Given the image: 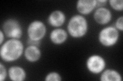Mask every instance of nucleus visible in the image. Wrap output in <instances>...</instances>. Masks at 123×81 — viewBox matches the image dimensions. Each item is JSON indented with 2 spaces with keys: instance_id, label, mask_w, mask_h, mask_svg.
Returning a JSON list of instances; mask_svg holds the SVG:
<instances>
[{
  "instance_id": "1",
  "label": "nucleus",
  "mask_w": 123,
  "mask_h": 81,
  "mask_svg": "<svg viewBox=\"0 0 123 81\" xmlns=\"http://www.w3.org/2000/svg\"><path fill=\"white\" fill-rule=\"evenodd\" d=\"M1 46L0 55L1 59L5 62L18 60L24 52V45L18 39L10 38Z\"/></svg>"
},
{
  "instance_id": "2",
  "label": "nucleus",
  "mask_w": 123,
  "mask_h": 81,
  "mask_svg": "<svg viewBox=\"0 0 123 81\" xmlns=\"http://www.w3.org/2000/svg\"><path fill=\"white\" fill-rule=\"evenodd\" d=\"M87 19L81 15H75L69 20L67 30L70 35L74 38H79L84 37L88 31Z\"/></svg>"
},
{
  "instance_id": "3",
  "label": "nucleus",
  "mask_w": 123,
  "mask_h": 81,
  "mask_svg": "<svg viewBox=\"0 0 123 81\" xmlns=\"http://www.w3.org/2000/svg\"><path fill=\"white\" fill-rule=\"evenodd\" d=\"M119 38L118 30L112 26L102 29L98 34L99 43L105 47H109L117 43Z\"/></svg>"
},
{
  "instance_id": "4",
  "label": "nucleus",
  "mask_w": 123,
  "mask_h": 81,
  "mask_svg": "<svg viewBox=\"0 0 123 81\" xmlns=\"http://www.w3.org/2000/svg\"><path fill=\"white\" fill-rule=\"evenodd\" d=\"M5 35L10 38L19 39L23 35V29L21 24L17 20L9 19L5 21L2 26Z\"/></svg>"
},
{
  "instance_id": "5",
  "label": "nucleus",
  "mask_w": 123,
  "mask_h": 81,
  "mask_svg": "<svg viewBox=\"0 0 123 81\" xmlns=\"http://www.w3.org/2000/svg\"><path fill=\"white\" fill-rule=\"evenodd\" d=\"M46 33V27L44 23L40 20H34L29 24L27 29L29 39L40 41Z\"/></svg>"
},
{
  "instance_id": "6",
  "label": "nucleus",
  "mask_w": 123,
  "mask_h": 81,
  "mask_svg": "<svg viewBox=\"0 0 123 81\" xmlns=\"http://www.w3.org/2000/svg\"><path fill=\"white\" fill-rule=\"evenodd\" d=\"M106 67V61L101 56L94 54L89 56L86 61V67L90 72L98 74L102 72Z\"/></svg>"
},
{
  "instance_id": "7",
  "label": "nucleus",
  "mask_w": 123,
  "mask_h": 81,
  "mask_svg": "<svg viewBox=\"0 0 123 81\" xmlns=\"http://www.w3.org/2000/svg\"><path fill=\"white\" fill-rule=\"evenodd\" d=\"M93 17L98 24H106L110 21L112 14L109 9L104 7H100L95 10Z\"/></svg>"
},
{
  "instance_id": "8",
  "label": "nucleus",
  "mask_w": 123,
  "mask_h": 81,
  "mask_svg": "<svg viewBox=\"0 0 123 81\" xmlns=\"http://www.w3.org/2000/svg\"><path fill=\"white\" fill-rule=\"evenodd\" d=\"M95 7H97L95 0H79L76 3L77 10L82 15L89 14Z\"/></svg>"
},
{
  "instance_id": "9",
  "label": "nucleus",
  "mask_w": 123,
  "mask_h": 81,
  "mask_svg": "<svg viewBox=\"0 0 123 81\" xmlns=\"http://www.w3.org/2000/svg\"><path fill=\"white\" fill-rule=\"evenodd\" d=\"M66 20V16L62 11L55 10L52 12L48 18L49 24L53 27H60L63 25Z\"/></svg>"
},
{
  "instance_id": "10",
  "label": "nucleus",
  "mask_w": 123,
  "mask_h": 81,
  "mask_svg": "<svg viewBox=\"0 0 123 81\" xmlns=\"http://www.w3.org/2000/svg\"><path fill=\"white\" fill-rule=\"evenodd\" d=\"M26 59L30 62H37L41 57V52L37 46L29 45L24 51Z\"/></svg>"
},
{
  "instance_id": "11",
  "label": "nucleus",
  "mask_w": 123,
  "mask_h": 81,
  "mask_svg": "<svg viewBox=\"0 0 123 81\" xmlns=\"http://www.w3.org/2000/svg\"><path fill=\"white\" fill-rule=\"evenodd\" d=\"M68 38V34L66 30L62 29H53L50 34V39L53 44L60 45L64 43Z\"/></svg>"
},
{
  "instance_id": "12",
  "label": "nucleus",
  "mask_w": 123,
  "mask_h": 81,
  "mask_svg": "<svg viewBox=\"0 0 123 81\" xmlns=\"http://www.w3.org/2000/svg\"><path fill=\"white\" fill-rule=\"evenodd\" d=\"M8 76L11 81H23L26 78V73L22 67L12 66L9 68Z\"/></svg>"
},
{
  "instance_id": "13",
  "label": "nucleus",
  "mask_w": 123,
  "mask_h": 81,
  "mask_svg": "<svg viewBox=\"0 0 123 81\" xmlns=\"http://www.w3.org/2000/svg\"><path fill=\"white\" fill-rule=\"evenodd\" d=\"M102 81H121L122 76L120 72L112 69H109L104 71L100 76Z\"/></svg>"
},
{
  "instance_id": "14",
  "label": "nucleus",
  "mask_w": 123,
  "mask_h": 81,
  "mask_svg": "<svg viewBox=\"0 0 123 81\" xmlns=\"http://www.w3.org/2000/svg\"><path fill=\"white\" fill-rule=\"evenodd\" d=\"M110 6L117 11L123 10V1L122 0H110L109 1Z\"/></svg>"
},
{
  "instance_id": "15",
  "label": "nucleus",
  "mask_w": 123,
  "mask_h": 81,
  "mask_svg": "<svg viewBox=\"0 0 123 81\" xmlns=\"http://www.w3.org/2000/svg\"><path fill=\"white\" fill-rule=\"evenodd\" d=\"M45 80L47 81H60L62 80V78L59 73L51 72L46 76Z\"/></svg>"
},
{
  "instance_id": "16",
  "label": "nucleus",
  "mask_w": 123,
  "mask_h": 81,
  "mask_svg": "<svg viewBox=\"0 0 123 81\" xmlns=\"http://www.w3.org/2000/svg\"><path fill=\"white\" fill-rule=\"evenodd\" d=\"M7 76V71L5 66L0 63V81H3L5 80Z\"/></svg>"
},
{
  "instance_id": "17",
  "label": "nucleus",
  "mask_w": 123,
  "mask_h": 81,
  "mask_svg": "<svg viewBox=\"0 0 123 81\" xmlns=\"http://www.w3.org/2000/svg\"><path fill=\"white\" fill-rule=\"evenodd\" d=\"M123 16H121L117 18L116 22H115V27L118 30H120L122 32L123 30Z\"/></svg>"
},
{
  "instance_id": "18",
  "label": "nucleus",
  "mask_w": 123,
  "mask_h": 81,
  "mask_svg": "<svg viewBox=\"0 0 123 81\" xmlns=\"http://www.w3.org/2000/svg\"><path fill=\"white\" fill-rule=\"evenodd\" d=\"M107 2V1H105V0H103V1L102 0H98V1H97V7H102L104 5H105Z\"/></svg>"
},
{
  "instance_id": "19",
  "label": "nucleus",
  "mask_w": 123,
  "mask_h": 81,
  "mask_svg": "<svg viewBox=\"0 0 123 81\" xmlns=\"http://www.w3.org/2000/svg\"><path fill=\"white\" fill-rule=\"evenodd\" d=\"M0 37H1V40H0V44L2 45L3 44L4 40V33L2 30H0Z\"/></svg>"
}]
</instances>
